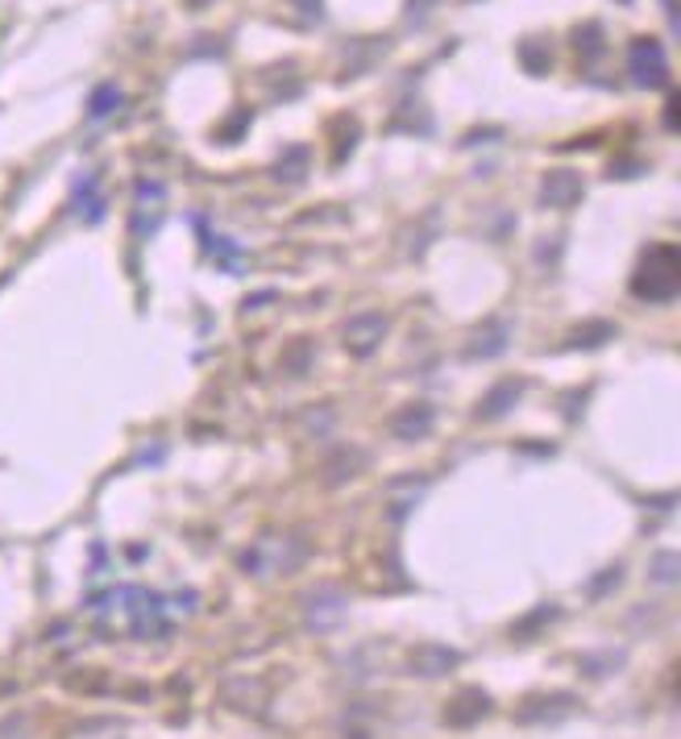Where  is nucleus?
I'll return each mask as SVG.
<instances>
[{
  "label": "nucleus",
  "mask_w": 681,
  "mask_h": 739,
  "mask_svg": "<svg viewBox=\"0 0 681 739\" xmlns=\"http://www.w3.org/2000/svg\"><path fill=\"white\" fill-rule=\"evenodd\" d=\"M681 287V258L673 245H652L640 262L636 275V295L640 299H673Z\"/></svg>",
  "instance_id": "nucleus-1"
},
{
  "label": "nucleus",
  "mask_w": 681,
  "mask_h": 739,
  "mask_svg": "<svg viewBox=\"0 0 681 739\" xmlns=\"http://www.w3.org/2000/svg\"><path fill=\"white\" fill-rule=\"evenodd\" d=\"M631 75H636V84H645V87H661L664 80H669V63H664L661 42L640 38V42L631 46Z\"/></svg>",
  "instance_id": "nucleus-2"
},
{
  "label": "nucleus",
  "mask_w": 681,
  "mask_h": 739,
  "mask_svg": "<svg viewBox=\"0 0 681 739\" xmlns=\"http://www.w3.org/2000/svg\"><path fill=\"white\" fill-rule=\"evenodd\" d=\"M453 665H458V653H453V648H441V644H425V648L411 653V673H420V677L449 673Z\"/></svg>",
  "instance_id": "nucleus-3"
},
{
  "label": "nucleus",
  "mask_w": 681,
  "mask_h": 739,
  "mask_svg": "<svg viewBox=\"0 0 681 739\" xmlns=\"http://www.w3.org/2000/svg\"><path fill=\"white\" fill-rule=\"evenodd\" d=\"M486 710H491V703H486V694H482V689H465V694H461L458 703H453V706H449V710H444V719L453 722V727H465V722L482 719Z\"/></svg>",
  "instance_id": "nucleus-4"
},
{
  "label": "nucleus",
  "mask_w": 681,
  "mask_h": 739,
  "mask_svg": "<svg viewBox=\"0 0 681 739\" xmlns=\"http://www.w3.org/2000/svg\"><path fill=\"white\" fill-rule=\"evenodd\" d=\"M578 191H582L578 175H569V171H562V175H548V183H545V200H548V204L565 208V204H574V196H578Z\"/></svg>",
  "instance_id": "nucleus-5"
},
{
  "label": "nucleus",
  "mask_w": 681,
  "mask_h": 739,
  "mask_svg": "<svg viewBox=\"0 0 681 739\" xmlns=\"http://www.w3.org/2000/svg\"><path fill=\"white\" fill-rule=\"evenodd\" d=\"M366 332H383V320H378V316H366V320H354V325H349V337H345V341H349L354 353H370V349H375V337H366Z\"/></svg>",
  "instance_id": "nucleus-6"
},
{
  "label": "nucleus",
  "mask_w": 681,
  "mask_h": 739,
  "mask_svg": "<svg viewBox=\"0 0 681 739\" xmlns=\"http://www.w3.org/2000/svg\"><path fill=\"white\" fill-rule=\"evenodd\" d=\"M337 615H340V599H337V594H321V599L312 594V599H307V620L316 623V627L333 623Z\"/></svg>",
  "instance_id": "nucleus-7"
},
{
  "label": "nucleus",
  "mask_w": 681,
  "mask_h": 739,
  "mask_svg": "<svg viewBox=\"0 0 681 739\" xmlns=\"http://www.w3.org/2000/svg\"><path fill=\"white\" fill-rule=\"evenodd\" d=\"M541 706H524L520 710V719L532 722V719H557V715H569V698H536Z\"/></svg>",
  "instance_id": "nucleus-8"
}]
</instances>
